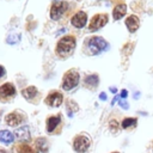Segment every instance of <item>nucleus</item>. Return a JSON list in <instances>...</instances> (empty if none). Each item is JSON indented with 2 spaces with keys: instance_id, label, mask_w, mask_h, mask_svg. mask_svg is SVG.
I'll use <instances>...</instances> for the list:
<instances>
[{
  "instance_id": "nucleus-1",
  "label": "nucleus",
  "mask_w": 153,
  "mask_h": 153,
  "mask_svg": "<svg viewBox=\"0 0 153 153\" xmlns=\"http://www.w3.org/2000/svg\"><path fill=\"white\" fill-rule=\"evenodd\" d=\"M72 148L75 153H87L92 148V139L87 133H78L72 139Z\"/></svg>"
},
{
  "instance_id": "nucleus-2",
  "label": "nucleus",
  "mask_w": 153,
  "mask_h": 153,
  "mask_svg": "<svg viewBox=\"0 0 153 153\" xmlns=\"http://www.w3.org/2000/svg\"><path fill=\"white\" fill-rule=\"evenodd\" d=\"M63 117L62 114H55L50 115L45 118V131L49 135H60L63 130Z\"/></svg>"
},
{
  "instance_id": "nucleus-3",
  "label": "nucleus",
  "mask_w": 153,
  "mask_h": 153,
  "mask_svg": "<svg viewBox=\"0 0 153 153\" xmlns=\"http://www.w3.org/2000/svg\"><path fill=\"white\" fill-rule=\"evenodd\" d=\"M27 121V116L25 112L20 111V110H14L8 112L7 115H5L4 117V122L6 126L11 127V128H18L22 127L26 123Z\"/></svg>"
},
{
  "instance_id": "nucleus-4",
  "label": "nucleus",
  "mask_w": 153,
  "mask_h": 153,
  "mask_svg": "<svg viewBox=\"0 0 153 153\" xmlns=\"http://www.w3.org/2000/svg\"><path fill=\"white\" fill-rule=\"evenodd\" d=\"M74 48H75V38L73 36H66L59 41L56 51L59 55L65 56V55H69Z\"/></svg>"
},
{
  "instance_id": "nucleus-5",
  "label": "nucleus",
  "mask_w": 153,
  "mask_h": 153,
  "mask_svg": "<svg viewBox=\"0 0 153 153\" xmlns=\"http://www.w3.org/2000/svg\"><path fill=\"white\" fill-rule=\"evenodd\" d=\"M79 79H80V75H79V73L76 71H74V69L73 71H68L63 76L61 87L65 91H69V90L74 88L79 84Z\"/></svg>"
},
{
  "instance_id": "nucleus-6",
  "label": "nucleus",
  "mask_w": 153,
  "mask_h": 153,
  "mask_svg": "<svg viewBox=\"0 0 153 153\" xmlns=\"http://www.w3.org/2000/svg\"><path fill=\"white\" fill-rule=\"evenodd\" d=\"M31 145L36 153H49L50 151V140L47 136H37L32 139Z\"/></svg>"
},
{
  "instance_id": "nucleus-7",
  "label": "nucleus",
  "mask_w": 153,
  "mask_h": 153,
  "mask_svg": "<svg viewBox=\"0 0 153 153\" xmlns=\"http://www.w3.org/2000/svg\"><path fill=\"white\" fill-rule=\"evenodd\" d=\"M16 87L11 82H6L4 85L0 86V102L2 103H6V102H10L11 99H13L16 97Z\"/></svg>"
},
{
  "instance_id": "nucleus-8",
  "label": "nucleus",
  "mask_w": 153,
  "mask_h": 153,
  "mask_svg": "<svg viewBox=\"0 0 153 153\" xmlns=\"http://www.w3.org/2000/svg\"><path fill=\"white\" fill-rule=\"evenodd\" d=\"M13 135H14L16 141H18V142H31L32 141L30 128H29V126H25V124L16 128L13 131Z\"/></svg>"
},
{
  "instance_id": "nucleus-9",
  "label": "nucleus",
  "mask_w": 153,
  "mask_h": 153,
  "mask_svg": "<svg viewBox=\"0 0 153 153\" xmlns=\"http://www.w3.org/2000/svg\"><path fill=\"white\" fill-rule=\"evenodd\" d=\"M88 48L91 54H98L108 48V42L102 37H92L88 41Z\"/></svg>"
},
{
  "instance_id": "nucleus-10",
  "label": "nucleus",
  "mask_w": 153,
  "mask_h": 153,
  "mask_svg": "<svg viewBox=\"0 0 153 153\" xmlns=\"http://www.w3.org/2000/svg\"><path fill=\"white\" fill-rule=\"evenodd\" d=\"M44 103L50 108H59L63 103V94L59 91H51L45 97Z\"/></svg>"
},
{
  "instance_id": "nucleus-11",
  "label": "nucleus",
  "mask_w": 153,
  "mask_h": 153,
  "mask_svg": "<svg viewBox=\"0 0 153 153\" xmlns=\"http://www.w3.org/2000/svg\"><path fill=\"white\" fill-rule=\"evenodd\" d=\"M11 153H36L31 142H18L16 141L11 146Z\"/></svg>"
},
{
  "instance_id": "nucleus-12",
  "label": "nucleus",
  "mask_w": 153,
  "mask_h": 153,
  "mask_svg": "<svg viewBox=\"0 0 153 153\" xmlns=\"http://www.w3.org/2000/svg\"><path fill=\"white\" fill-rule=\"evenodd\" d=\"M67 7H68V4L65 2V1H60V2L53 4L51 10H50V17H51V19H55V20L59 19L63 14V12L67 10Z\"/></svg>"
},
{
  "instance_id": "nucleus-13",
  "label": "nucleus",
  "mask_w": 153,
  "mask_h": 153,
  "mask_svg": "<svg viewBox=\"0 0 153 153\" xmlns=\"http://www.w3.org/2000/svg\"><path fill=\"white\" fill-rule=\"evenodd\" d=\"M106 23H108V16L106 14H96L91 20L88 29H90V31H96V30L100 29L102 26H104Z\"/></svg>"
},
{
  "instance_id": "nucleus-14",
  "label": "nucleus",
  "mask_w": 153,
  "mask_h": 153,
  "mask_svg": "<svg viewBox=\"0 0 153 153\" xmlns=\"http://www.w3.org/2000/svg\"><path fill=\"white\" fill-rule=\"evenodd\" d=\"M22 96L27 100V102H31V103H36L37 99H38V90L35 87V86H27L26 88L22 90Z\"/></svg>"
},
{
  "instance_id": "nucleus-15",
  "label": "nucleus",
  "mask_w": 153,
  "mask_h": 153,
  "mask_svg": "<svg viewBox=\"0 0 153 153\" xmlns=\"http://www.w3.org/2000/svg\"><path fill=\"white\" fill-rule=\"evenodd\" d=\"M0 142L5 146H12L16 142L13 133L7 129H1L0 130Z\"/></svg>"
},
{
  "instance_id": "nucleus-16",
  "label": "nucleus",
  "mask_w": 153,
  "mask_h": 153,
  "mask_svg": "<svg viewBox=\"0 0 153 153\" xmlns=\"http://www.w3.org/2000/svg\"><path fill=\"white\" fill-rule=\"evenodd\" d=\"M86 22H87V16H86V13L82 12V11L76 12V13L72 17V19H71L72 25H74L75 27H82V26L86 24Z\"/></svg>"
},
{
  "instance_id": "nucleus-17",
  "label": "nucleus",
  "mask_w": 153,
  "mask_h": 153,
  "mask_svg": "<svg viewBox=\"0 0 153 153\" xmlns=\"http://www.w3.org/2000/svg\"><path fill=\"white\" fill-rule=\"evenodd\" d=\"M136 127H137L136 117H124L121 121V128L123 130H134Z\"/></svg>"
},
{
  "instance_id": "nucleus-18",
  "label": "nucleus",
  "mask_w": 153,
  "mask_h": 153,
  "mask_svg": "<svg viewBox=\"0 0 153 153\" xmlns=\"http://www.w3.org/2000/svg\"><path fill=\"white\" fill-rule=\"evenodd\" d=\"M126 25L130 32H135L136 29L139 27V18L136 16H129L126 19Z\"/></svg>"
},
{
  "instance_id": "nucleus-19",
  "label": "nucleus",
  "mask_w": 153,
  "mask_h": 153,
  "mask_svg": "<svg viewBox=\"0 0 153 153\" xmlns=\"http://www.w3.org/2000/svg\"><path fill=\"white\" fill-rule=\"evenodd\" d=\"M108 128H109V131H110L111 134L116 135V134H118L120 130L122 129V128H121V122H120L118 120H116V118H110L109 122H108Z\"/></svg>"
},
{
  "instance_id": "nucleus-20",
  "label": "nucleus",
  "mask_w": 153,
  "mask_h": 153,
  "mask_svg": "<svg viewBox=\"0 0 153 153\" xmlns=\"http://www.w3.org/2000/svg\"><path fill=\"white\" fill-rule=\"evenodd\" d=\"M126 12H127V6H126L124 4H120V5H117V6L114 8V13H112L114 19H115V20L121 19V18L126 14Z\"/></svg>"
},
{
  "instance_id": "nucleus-21",
  "label": "nucleus",
  "mask_w": 153,
  "mask_h": 153,
  "mask_svg": "<svg viewBox=\"0 0 153 153\" xmlns=\"http://www.w3.org/2000/svg\"><path fill=\"white\" fill-rule=\"evenodd\" d=\"M66 110L68 112V116H73V114H75L76 111H79V105L73 100V99H67L66 100Z\"/></svg>"
},
{
  "instance_id": "nucleus-22",
  "label": "nucleus",
  "mask_w": 153,
  "mask_h": 153,
  "mask_svg": "<svg viewBox=\"0 0 153 153\" xmlns=\"http://www.w3.org/2000/svg\"><path fill=\"white\" fill-rule=\"evenodd\" d=\"M98 82H99V79H98V76L96 75V74H92V75H88V76H86V79H85V85L86 86H88V87H97L98 86Z\"/></svg>"
},
{
  "instance_id": "nucleus-23",
  "label": "nucleus",
  "mask_w": 153,
  "mask_h": 153,
  "mask_svg": "<svg viewBox=\"0 0 153 153\" xmlns=\"http://www.w3.org/2000/svg\"><path fill=\"white\" fill-rule=\"evenodd\" d=\"M118 105H120L122 109H124V110H127V109L129 108L128 103H127V102H124V100H120V102H118Z\"/></svg>"
},
{
  "instance_id": "nucleus-24",
  "label": "nucleus",
  "mask_w": 153,
  "mask_h": 153,
  "mask_svg": "<svg viewBox=\"0 0 153 153\" xmlns=\"http://www.w3.org/2000/svg\"><path fill=\"white\" fill-rule=\"evenodd\" d=\"M127 94H128V93H127V90H122V91H121V96H120V97L124 99V98L127 97Z\"/></svg>"
},
{
  "instance_id": "nucleus-25",
  "label": "nucleus",
  "mask_w": 153,
  "mask_h": 153,
  "mask_svg": "<svg viewBox=\"0 0 153 153\" xmlns=\"http://www.w3.org/2000/svg\"><path fill=\"white\" fill-rule=\"evenodd\" d=\"M99 98H100L102 100H106V94H105L104 92H102V93L99 94Z\"/></svg>"
},
{
  "instance_id": "nucleus-26",
  "label": "nucleus",
  "mask_w": 153,
  "mask_h": 153,
  "mask_svg": "<svg viewBox=\"0 0 153 153\" xmlns=\"http://www.w3.org/2000/svg\"><path fill=\"white\" fill-rule=\"evenodd\" d=\"M148 148H149V153H153V140L149 142V147Z\"/></svg>"
},
{
  "instance_id": "nucleus-27",
  "label": "nucleus",
  "mask_w": 153,
  "mask_h": 153,
  "mask_svg": "<svg viewBox=\"0 0 153 153\" xmlns=\"http://www.w3.org/2000/svg\"><path fill=\"white\" fill-rule=\"evenodd\" d=\"M4 74H5V69H4V67H2V66H0V78H1Z\"/></svg>"
},
{
  "instance_id": "nucleus-28",
  "label": "nucleus",
  "mask_w": 153,
  "mask_h": 153,
  "mask_svg": "<svg viewBox=\"0 0 153 153\" xmlns=\"http://www.w3.org/2000/svg\"><path fill=\"white\" fill-rule=\"evenodd\" d=\"M0 153H10L6 148H2V147H0Z\"/></svg>"
},
{
  "instance_id": "nucleus-29",
  "label": "nucleus",
  "mask_w": 153,
  "mask_h": 153,
  "mask_svg": "<svg viewBox=\"0 0 153 153\" xmlns=\"http://www.w3.org/2000/svg\"><path fill=\"white\" fill-rule=\"evenodd\" d=\"M116 91H117V90H116L115 87H112V88H111V92H112V93H116Z\"/></svg>"
},
{
  "instance_id": "nucleus-30",
  "label": "nucleus",
  "mask_w": 153,
  "mask_h": 153,
  "mask_svg": "<svg viewBox=\"0 0 153 153\" xmlns=\"http://www.w3.org/2000/svg\"><path fill=\"white\" fill-rule=\"evenodd\" d=\"M110 153H121L120 151H112V152H110Z\"/></svg>"
}]
</instances>
